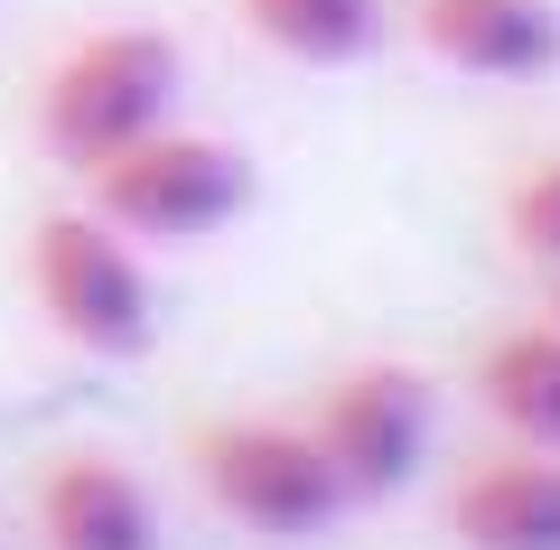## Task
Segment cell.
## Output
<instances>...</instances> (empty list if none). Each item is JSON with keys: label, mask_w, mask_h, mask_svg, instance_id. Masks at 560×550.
I'll use <instances>...</instances> for the list:
<instances>
[{"label": "cell", "mask_w": 560, "mask_h": 550, "mask_svg": "<svg viewBox=\"0 0 560 550\" xmlns=\"http://www.w3.org/2000/svg\"><path fill=\"white\" fill-rule=\"evenodd\" d=\"M38 531L47 550H160V504L131 467L94 448H66L38 476Z\"/></svg>", "instance_id": "cell-8"}, {"label": "cell", "mask_w": 560, "mask_h": 550, "mask_svg": "<svg viewBox=\"0 0 560 550\" xmlns=\"http://www.w3.org/2000/svg\"><path fill=\"white\" fill-rule=\"evenodd\" d=\"M197 485L224 523L261 531V541H318L346 523V476L327 467V448L308 438V420H215L187 438Z\"/></svg>", "instance_id": "cell-3"}, {"label": "cell", "mask_w": 560, "mask_h": 550, "mask_svg": "<svg viewBox=\"0 0 560 550\" xmlns=\"http://www.w3.org/2000/svg\"><path fill=\"white\" fill-rule=\"evenodd\" d=\"M28 299L75 354H140L160 327V299L140 271V243L113 234L94 206L28 224Z\"/></svg>", "instance_id": "cell-4"}, {"label": "cell", "mask_w": 560, "mask_h": 550, "mask_svg": "<svg viewBox=\"0 0 560 550\" xmlns=\"http://www.w3.org/2000/svg\"><path fill=\"white\" fill-rule=\"evenodd\" d=\"M234 10L290 66H355L383 38V0H234Z\"/></svg>", "instance_id": "cell-10"}, {"label": "cell", "mask_w": 560, "mask_h": 550, "mask_svg": "<svg viewBox=\"0 0 560 550\" xmlns=\"http://www.w3.org/2000/svg\"><path fill=\"white\" fill-rule=\"evenodd\" d=\"M430 420H440V401H430V383H420L411 364H346V374L308 401V438L327 448V467L346 476L355 504H383V494H401L420 476Z\"/></svg>", "instance_id": "cell-5"}, {"label": "cell", "mask_w": 560, "mask_h": 550, "mask_svg": "<svg viewBox=\"0 0 560 550\" xmlns=\"http://www.w3.org/2000/svg\"><path fill=\"white\" fill-rule=\"evenodd\" d=\"M551 317H560V271H551Z\"/></svg>", "instance_id": "cell-12"}, {"label": "cell", "mask_w": 560, "mask_h": 550, "mask_svg": "<svg viewBox=\"0 0 560 550\" xmlns=\"http://www.w3.org/2000/svg\"><path fill=\"white\" fill-rule=\"evenodd\" d=\"M477 401L514 448H560V317L514 327L486 346L477 364Z\"/></svg>", "instance_id": "cell-9"}, {"label": "cell", "mask_w": 560, "mask_h": 550, "mask_svg": "<svg viewBox=\"0 0 560 550\" xmlns=\"http://www.w3.org/2000/svg\"><path fill=\"white\" fill-rule=\"evenodd\" d=\"M178 84H187V66H178V38H168V28H150V20L84 28L38 84V140L84 177L94 159H113L121 140L160 131V121L178 113Z\"/></svg>", "instance_id": "cell-1"}, {"label": "cell", "mask_w": 560, "mask_h": 550, "mask_svg": "<svg viewBox=\"0 0 560 550\" xmlns=\"http://www.w3.org/2000/svg\"><path fill=\"white\" fill-rule=\"evenodd\" d=\"M84 206L131 243H206L224 224H243V206H253V159L234 140H215V131L160 121V131L121 140L113 159L84 168Z\"/></svg>", "instance_id": "cell-2"}, {"label": "cell", "mask_w": 560, "mask_h": 550, "mask_svg": "<svg viewBox=\"0 0 560 550\" xmlns=\"http://www.w3.org/2000/svg\"><path fill=\"white\" fill-rule=\"evenodd\" d=\"M504 234H514L523 261L560 271V159H541V168H523L504 187Z\"/></svg>", "instance_id": "cell-11"}, {"label": "cell", "mask_w": 560, "mask_h": 550, "mask_svg": "<svg viewBox=\"0 0 560 550\" xmlns=\"http://www.w3.org/2000/svg\"><path fill=\"white\" fill-rule=\"evenodd\" d=\"M411 38L477 84L560 75V10L551 0H411Z\"/></svg>", "instance_id": "cell-6"}, {"label": "cell", "mask_w": 560, "mask_h": 550, "mask_svg": "<svg viewBox=\"0 0 560 550\" xmlns=\"http://www.w3.org/2000/svg\"><path fill=\"white\" fill-rule=\"evenodd\" d=\"M448 531L467 550H560V448H504L448 485Z\"/></svg>", "instance_id": "cell-7"}]
</instances>
